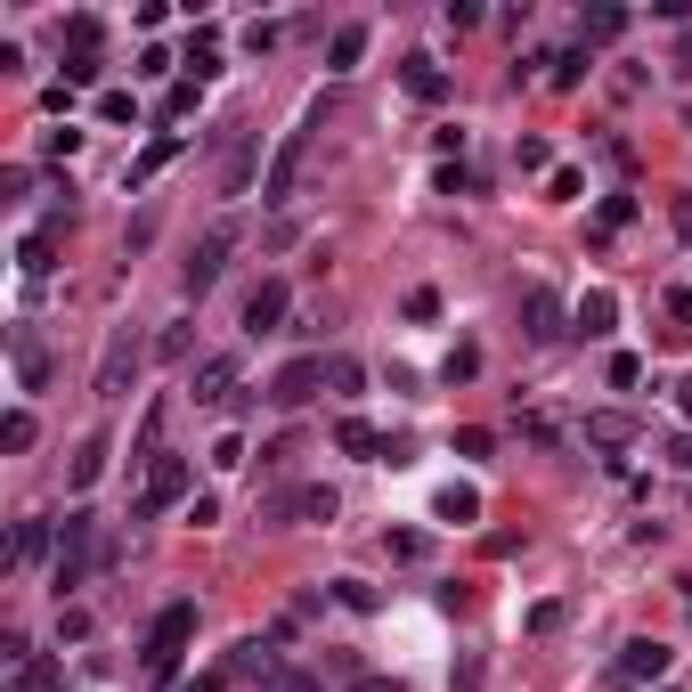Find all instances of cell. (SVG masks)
<instances>
[{"mask_svg":"<svg viewBox=\"0 0 692 692\" xmlns=\"http://www.w3.org/2000/svg\"><path fill=\"white\" fill-rule=\"evenodd\" d=\"M98 562H115V547L98 538V521H90V513H66V530H57V562H50V586L66 595V586H82Z\"/></svg>","mask_w":692,"mask_h":692,"instance_id":"obj_1","label":"cell"},{"mask_svg":"<svg viewBox=\"0 0 692 692\" xmlns=\"http://www.w3.org/2000/svg\"><path fill=\"white\" fill-rule=\"evenodd\" d=\"M187 636H196V603H163L155 612V627H147V677H155L163 692H172V677H180V652H187Z\"/></svg>","mask_w":692,"mask_h":692,"instance_id":"obj_2","label":"cell"},{"mask_svg":"<svg viewBox=\"0 0 692 692\" xmlns=\"http://www.w3.org/2000/svg\"><path fill=\"white\" fill-rule=\"evenodd\" d=\"M139 367H147L139 334H131V326H115V334H107V350H98V375H90V391H98V400H122V391L139 383Z\"/></svg>","mask_w":692,"mask_h":692,"instance_id":"obj_3","label":"cell"},{"mask_svg":"<svg viewBox=\"0 0 692 692\" xmlns=\"http://www.w3.org/2000/svg\"><path fill=\"white\" fill-rule=\"evenodd\" d=\"M237 237H245V228H237V220H220V228H213V237H204V245H196V253H187V269H180V285H187V293H213V285L228 278V253H237Z\"/></svg>","mask_w":692,"mask_h":692,"instance_id":"obj_4","label":"cell"},{"mask_svg":"<svg viewBox=\"0 0 692 692\" xmlns=\"http://www.w3.org/2000/svg\"><path fill=\"white\" fill-rule=\"evenodd\" d=\"M318 115H326V107H310V122H302V131H285V147L269 155V172H261V204H285V196H293V180H302V155H310V131H318Z\"/></svg>","mask_w":692,"mask_h":692,"instance_id":"obj_5","label":"cell"},{"mask_svg":"<svg viewBox=\"0 0 692 692\" xmlns=\"http://www.w3.org/2000/svg\"><path fill=\"white\" fill-rule=\"evenodd\" d=\"M253 155H261V131L253 122H228L220 131V196H245V187H253Z\"/></svg>","mask_w":692,"mask_h":692,"instance_id":"obj_6","label":"cell"},{"mask_svg":"<svg viewBox=\"0 0 692 692\" xmlns=\"http://www.w3.org/2000/svg\"><path fill=\"white\" fill-rule=\"evenodd\" d=\"M220 677H228V684H269V692H278V684H285V660L269 652V636H245L237 652H228Z\"/></svg>","mask_w":692,"mask_h":692,"instance_id":"obj_7","label":"cell"},{"mask_svg":"<svg viewBox=\"0 0 692 692\" xmlns=\"http://www.w3.org/2000/svg\"><path fill=\"white\" fill-rule=\"evenodd\" d=\"M326 391V359H285L278 375H269V400L278 408H310Z\"/></svg>","mask_w":692,"mask_h":692,"instance_id":"obj_8","label":"cell"},{"mask_svg":"<svg viewBox=\"0 0 692 692\" xmlns=\"http://www.w3.org/2000/svg\"><path fill=\"white\" fill-rule=\"evenodd\" d=\"M187 497H196V473H187V456H155V465H147V513L187 506Z\"/></svg>","mask_w":692,"mask_h":692,"instance_id":"obj_9","label":"cell"},{"mask_svg":"<svg viewBox=\"0 0 692 692\" xmlns=\"http://www.w3.org/2000/svg\"><path fill=\"white\" fill-rule=\"evenodd\" d=\"M571 326L586 334V343H603V334L619 326V293H612V285H586V293H579V310H571Z\"/></svg>","mask_w":692,"mask_h":692,"instance_id":"obj_10","label":"cell"},{"mask_svg":"<svg viewBox=\"0 0 692 692\" xmlns=\"http://www.w3.org/2000/svg\"><path fill=\"white\" fill-rule=\"evenodd\" d=\"M285 278H261L253 293H245V334H278V318H285Z\"/></svg>","mask_w":692,"mask_h":692,"instance_id":"obj_11","label":"cell"},{"mask_svg":"<svg viewBox=\"0 0 692 692\" xmlns=\"http://www.w3.org/2000/svg\"><path fill=\"white\" fill-rule=\"evenodd\" d=\"M9 359H17V391H41V383H50V350H41V334H33V326H17V334H9Z\"/></svg>","mask_w":692,"mask_h":692,"instance_id":"obj_12","label":"cell"},{"mask_svg":"<svg viewBox=\"0 0 692 692\" xmlns=\"http://www.w3.org/2000/svg\"><path fill=\"white\" fill-rule=\"evenodd\" d=\"M400 90L415 98V107H440V98H448V74H440L424 50H415V57H400Z\"/></svg>","mask_w":692,"mask_h":692,"instance_id":"obj_13","label":"cell"},{"mask_svg":"<svg viewBox=\"0 0 692 692\" xmlns=\"http://www.w3.org/2000/svg\"><path fill=\"white\" fill-rule=\"evenodd\" d=\"M237 375H245V359H237V350H220V359H204V367H196V383H187V391H196L204 408H220L228 391H237Z\"/></svg>","mask_w":692,"mask_h":692,"instance_id":"obj_14","label":"cell"},{"mask_svg":"<svg viewBox=\"0 0 692 692\" xmlns=\"http://www.w3.org/2000/svg\"><path fill=\"white\" fill-rule=\"evenodd\" d=\"M668 660H677V652H668V644L636 636V644H627V652H619V677H627V684H660V677H668Z\"/></svg>","mask_w":692,"mask_h":692,"instance_id":"obj_15","label":"cell"},{"mask_svg":"<svg viewBox=\"0 0 692 692\" xmlns=\"http://www.w3.org/2000/svg\"><path fill=\"white\" fill-rule=\"evenodd\" d=\"M636 415H619V408H595L586 415V448H636Z\"/></svg>","mask_w":692,"mask_h":692,"instance_id":"obj_16","label":"cell"},{"mask_svg":"<svg viewBox=\"0 0 692 692\" xmlns=\"http://www.w3.org/2000/svg\"><path fill=\"white\" fill-rule=\"evenodd\" d=\"M57 237H66V228H33V237L25 245H17V269H25V278H50V269H57Z\"/></svg>","mask_w":692,"mask_h":692,"instance_id":"obj_17","label":"cell"},{"mask_svg":"<svg viewBox=\"0 0 692 692\" xmlns=\"http://www.w3.org/2000/svg\"><path fill=\"white\" fill-rule=\"evenodd\" d=\"M521 318H530V343H554V334H562V302L547 285H530V293H521Z\"/></svg>","mask_w":692,"mask_h":692,"instance_id":"obj_18","label":"cell"},{"mask_svg":"<svg viewBox=\"0 0 692 692\" xmlns=\"http://www.w3.org/2000/svg\"><path fill=\"white\" fill-rule=\"evenodd\" d=\"M107 456H115V440H107V432H90V440L74 448V465H66V489H90V480L107 473Z\"/></svg>","mask_w":692,"mask_h":692,"instance_id":"obj_19","label":"cell"},{"mask_svg":"<svg viewBox=\"0 0 692 692\" xmlns=\"http://www.w3.org/2000/svg\"><path fill=\"white\" fill-rule=\"evenodd\" d=\"M334 448H343V456H367V465H375V456H383V448H391V440H383V432H375V424H367V415H343V424H334Z\"/></svg>","mask_w":692,"mask_h":692,"instance_id":"obj_20","label":"cell"},{"mask_svg":"<svg viewBox=\"0 0 692 692\" xmlns=\"http://www.w3.org/2000/svg\"><path fill=\"white\" fill-rule=\"evenodd\" d=\"M50 547H57V530H50V521H41V513H25V521H17V538H9V562H17V571H25V562H41Z\"/></svg>","mask_w":692,"mask_h":692,"instance_id":"obj_21","label":"cell"},{"mask_svg":"<svg viewBox=\"0 0 692 692\" xmlns=\"http://www.w3.org/2000/svg\"><path fill=\"white\" fill-rule=\"evenodd\" d=\"M163 163H180V131H163V139H147V155L131 163V172H122V180H131V187H147V180H155L163 172Z\"/></svg>","mask_w":692,"mask_h":692,"instance_id":"obj_22","label":"cell"},{"mask_svg":"<svg viewBox=\"0 0 692 692\" xmlns=\"http://www.w3.org/2000/svg\"><path fill=\"white\" fill-rule=\"evenodd\" d=\"M180 66H187V82H213V74H220V41H213V33H187Z\"/></svg>","mask_w":692,"mask_h":692,"instance_id":"obj_23","label":"cell"},{"mask_svg":"<svg viewBox=\"0 0 692 692\" xmlns=\"http://www.w3.org/2000/svg\"><path fill=\"white\" fill-rule=\"evenodd\" d=\"M367 41H375L367 25H343V33L326 41V66H334V74H350V66H359V57H367Z\"/></svg>","mask_w":692,"mask_h":692,"instance_id":"obj_24","label":"cell"},{"mask_svg":"<svg viewBox=\"0 0 692 692\" xmlns=\"http://www.w3.org/2000/svg\"><path fill=\"white\" fill-rule=\"evenodd\" d=\"M586 66H595V57H586V41H579V50H554V57H547V82H554V90H579Z\"/></svg>","mask_w":692,"mask_h":692,"instance_id":"obj_25","label":"cell"},{"mask_svg":"<svg viewBox=\"0 0 692 692\" xmlns=\"http://www.w3.org/2000/svg\"><path fill=\"white\" fill-rule=\"evenodd\" d=\"M579 33H586V50H595V41H619V33H627V9H612V0H603V9L579 17Z\"/></svg>","mask_w":692,"mask_h":692,"instance_id":"obj_26","label":"cell"},{"mask_svg":"<svg viewBox=\"0 0 692 692\" xmlns=\"http://www.w3.org/2000/svg\"><path fill=\"white\" fill-rule=\"evenodd\" d=\"M33 432H41V424H33V408H9V415H0V448H9V456H25V448H33Z\"/></svg>","mask_w":692,"mask_h":692,"instance_id":"obj_27","label":"cell"},{"mask_svg":"<svg viewBox=\"0 0 692 692\" xmlns=\"http://www.w3.org/2000/svg\"><path fill=\"white\" fill-rule=\"evenodd\" d=\"M440 521H480V489L448 480V489H440Z\"/></svg>","mask_w":692,"mask_h":692,"instance_id":"obj_28","label":"cell"},{"mask_svg":"<svg viewBox=\"0 0 692 692\" xmlns=\"http://www.w3.org/2000/svg\"><path fill=\"white\" fill-rule=\"evenodd\" d=\"M196 107H204V82H172V90H163V115L172 122H187Z\"/></svg>","mask_w":692,"mask_h":692,"instance_id":"obj_29","label":"cell"},{"mask_svg":"<svg viewBox=\"0 0 692 692\" xmlns=\"http://www.w3.org/2000/svg\"><path fill=\"white\" fill-rule=\"evenodd\" d=\"M187 343H196V318H172L155 334V359H187Z\"/></svg>","mask_w":692,"mask_h":692,"instance_id":"obj_30","label":"cell"},{"mask_svg":"<svg viewBox=\"0 0 692 692\" xmlns=\"http://www.w3.org/2000/svg\"><path fill=\"white\" fill-rule=\"evenodd\" d=\"M98 33H107L98 17H74V25H66V57H98Z\"/></svg>","mask_w":692,"mask_h":692,"instance_id":"obj_31","label":"cell"},{"mask_svg":"<svg viewBox=\"0 0 692 692\" xmlns=\"http://www.w3.org/2000/svg\"><path fill=\"white\" fill-rule=\"evenodd\" d=\"M603 375H612V391H636L644 383V359H636V350H612V367H603Z\"/></svg>","mask_w":692,"mask_h":692,"instance_id":"obj_32","label":"cell"},{"mask_svg":"<svg viewBox=\"0 0 692 692\" xmlns=\"http://www.w3.org/2000/svg\"><path fill=\"white\" fill-rule=\"evenodd\" d=\"M513 163L521 172H554V147L547 139H513Z\"/></svg>","mask_w":692,"mask_h":692,"instance_id":"obj_33","label":"cell"},{"mask_svg":"<svg viewBox=\"0 0 692 692\" xmlns=\"http://www.w3.org/2000/svg\"><path fill=\"white\" fill-rule=\"evenodd\" d=\"M293 513H302V521H334V489H302V497H293Z\"/></svg>","mask_w":692,"mask_h":692,"instance_id":"obj_34","label":"cell"},{"mask_svg":"<svg viewBox=\"0 0 692 692\" xmlns=\"http://www.w3.org/2000/svg\"><path fill=\"white\" fill-rule=\"evenodd\" d=\"M326 383H334V391H359L367 367H359V359H326Z\"/></svg>","mask_w":692,"mask_h":692,"instance_id":"obj_35","label":"cell"},{"mask_svg":"<svg viewBox=\"0 0 692 692\" xmlns=\"http://www.w3.org/2000/svg\"><path fill=\"white\" fill-rule=\"evenodd\" d=\"M98 115H107V122H139V98L131 90H107V98H98Z\"/></svg>","mask_w":692,"mask_h":692,"instance_id":"obj_36","label":"cell"},{"mask_svg":"<svg viewBox=\"0 0 692 692\" xmlns=\"http://www.w3.org/2000/svg\"><path fill=\"white\" fill-rule=\"evenodd\" d=\"M334 603H350V612H375V586H359V579H334Z\"/></svg>","mask_w":692,"mask_h":692,"instance_id":"obj_37","label":"cell"},{"mask_svg":"<svg viewBox=\"0 0 692 692\" xmlns=\"http://www.w3.org/2000/svg\"><path fill=\"white\" fill-rule=\"evenodd\" d=\"M213 465H220V473H237V465H245V440H237V432H220V440H213Z\"/></svg>","mask_w":692,"mask_h":692,"instance_id":"obj_38","label":"cell"},{"mask_svg":"<svg viewBox=\"0 0 692 692\" xmlns=\"http://www.w3.org/2000/svg\"><path fill=\"white\" fill-rule=\"evenodd\" d=\"M424 547H432L424 530H391V554H400V562H424Z\"/></svg>","mask_w":692,"mask_h":692,"instance_id":"obj_39","label":"cell"},{"mask_svg":"<svg viewBox=\"0 0 692 692\" xmlns=\"http://www.w3.org/2000/svg\"><path fill=\"white\" fill-rule=\"evenodd\" d=\"M547 196L571 204V196H586V180H579V172H547Z\"/></svg>","mask_w":692,"mask_h":692,"instance_id":"obj_40","label":"cell"},{"mask_svg":"<svg viewBox=\"0 0 692 692\" xmlns=\"http://www.w3.org/2000/svg\"><path fill=\"white\" fill-rule=\"evenodd\" d=\"M245 50L269 57V50H278V25H261V17H253V25H245Z\"/></svg>","mask_w":692,"mask_h":692,"instance_id":"obj_41","label":"cell"},{"mask_svg":"<svg viewBox=\"0 0 692 692\" xmlns=\"http://www.w3.org/2000/svg\"><path fill=\"white\" fill-rule=\"evenodd\" d=\"M74 147H82L74 122H66V131H41V155H74Z\"/></svg>","mask_w":692,"mask_h":692,"instance_id":"obj_42","label":"cell"},{"mask_svg":"<svg viewBox=\"0 0 692 692\" xmlns=\"http://www.w3.org/2000/svg\"><path fill=\"white\" fill-rule=\"evenodd\" d=\"M489 448H497V440L480 432V424H465V432H456V456H489Z\"/></svg>","mask_w":692,"mask_h":692,"instance_id":"obj_43","label":"cell"},{"mask_svg":"<svg viewBox=\"0 0 692 692\" xmlns=\"http://www.w3.org/2000/svg\"><path fill=\"white\" fill-rule=\"evenodd\" d=\"M465 375H480V350H473V343L448 350V383H465Z\"/></svg>","mask_w":692,"mask_h":692,"instance_id":"obj_44","label":"cell"},{"mask_svg":"<svg viewBox=\"0 0 692 692\" xmlns=\"http://www.w3.org/2000/svg\"><path fill=\"white\" fill-rule=\"evenodd\" d=\"M668 310H677V334H692V285H668Z\"/></svg>","mask_w":692,"mask_h":692,"instance_id":"obj_45","label":"cell"},{"mask_svg":"<svg viewBox=\"0 0 692 692\" xmlns=\"http://www.w3.org/2000/svg\"><path fill=\"white\" fill-rule=\"evenodd\" d=\"M448 692H480V660H456V677H448Z\"/></svg>","mask_w":692,"mask_h":692,"instance_id":"obj_46","label":"cell"},{"mask_svg":"<svg viewBox=\"0 0 692 692\" xmlns=\"http://www.w3.org/2000/svg\"><path fill=\"white\" fill-rule=\"evenodd\" d=\"M668 465H677V473H692V432H677V440H668Z\"/></svg>","mask_w":692,"mask_h":692,"instance_id":"obj_47","label":"cell"},{"mask_svg":"<svg viewBox=\"0 0 692 692\" xmlns=\"http://www.w3.org/2000/svg\"><path fill=\"white\" fill-rule=\"evenodd\" d=\"M278 692H326V684L310 677V668H285V684H278Z\"/></svg>","mask_w":692,"mask_h":692,"instance_id":"obj_48","label":"cell"},{"mask_svg":"<svg viewBox=\"0 0 692 692\" xmlns=\"http://www.w3.org/2000/svg\"><path fill=\"white\" fill-rule=\"evenodd\" d=\"M668 213H677V237L692 245V196H668Z\"/></svg>","mask_w":692,"mask_h":692,"instance_id":"obj_49","label":"cell"},{"mask_svg":"<svg viewBox=\"0 0 692 692\" xmlns=\"http://www.w3.org/2000/svg\"><path fill=\"white\" fill-rule=\"evenodd\" d=\"M350 692H400V677H359Z\"/></svg>","mask_w":692,"mask_h":692,"instance_id":"obj_50","label":"cell"},{"mask_svg":"<svg viewBox=\"0 0 692 692\" xmlns=\"http://www.w3.org/2000/svg\"><path fill=\"white\" fill-rule=\"evenodd\" d=\"M228 677H187V684H172V692H220Z\"/></svg>","mask_w":692,"mask_h":692,"instance_id":"obj_51","label":"cell"},{"mask_svg":"<svg viewBox=\"0 0 692 692\" xmlns=\"http://www.w3.org/2000/svg\"><path fill=\"white\" fill-rule=\"evenodd\" d=\"M677 74H692V25H684V41H677Z\"/></svg>","mask_w":692,"mask_h":692,"instance_id":"obj_52","label":"cell"},{"mask_svg":"<svg viewBox=\"0 0 692 692\" xmlns=\"http://www.w3.org/2000/svg\"><path fill=\"white\" fill-rule=\"evenodd\" d=\"M677 408H684V424H692V383H677Z\"/></svg>","mask_w":692,"mask_h":692,"instance_id":"obj_53","label":"cell"}]
</instances>
